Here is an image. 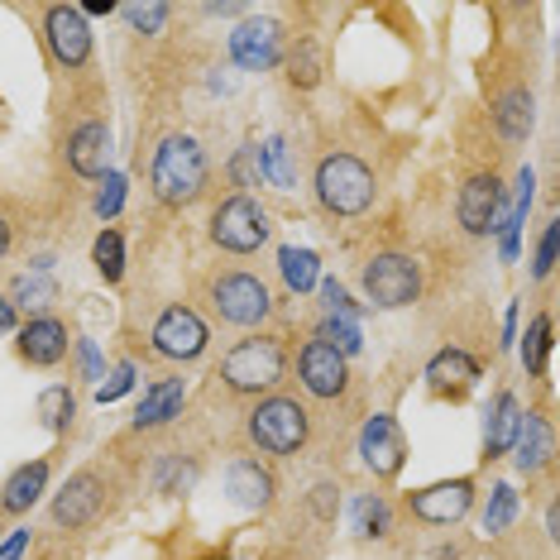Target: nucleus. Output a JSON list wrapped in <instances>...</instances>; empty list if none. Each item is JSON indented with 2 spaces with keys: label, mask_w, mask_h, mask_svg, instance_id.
I'll return each mask as SVG.
<instances>
[{
  "label": "nucleus",
  "mask_w": 560,
  "mask_h": 560,
  "mask_svg": "<svg viewBox=\"0 0 560 560\" xmlns=\"http://www.w3.org/2000/svg\"><path fill=\"white\" fill-rule=\"evenodd\" d=\"M207 149L197 144L192 135H168L154 149V163H149V187L163 207H192V201L207 192Z\"/></svg>",
  "instance_id": "obj_1"
},
{
  "label": "nucleus",
  "mask_w": 560,
  "mask_h": 560,
  "mask_svg": "<svg viewBox=\"0 0 560 560\" xmlns=\"http://www.w3.org/2000/svg\"><path fill=\"white\" fill-rule=\"evenodd\" d=\"M283 374H288V346L278 336L240 340V346L225 350L221 369H215V378H221L235 398H259V393L283 384Z\"/></svg>",
  "instance_id": "obj_2"
},
{
  "label": "nucleus",
  "mask_w": 560,
  "mask_h": 560,
  "mask_svg": "<svg viewBox=\"0 0 560 560\" xmlns=\"http://www.w3.org/2000/svg\"><path fill=\"white\" fill-rule=\"evenodd\" d=\"M245 441L259 455H302L312 441V412L298 398L273 393L245 417Z\"/></svg>",
  "instance_id": "obj_3"
},
{
  "label": "nucleus",
  "mask_w": 560,
  "mask_h": 560,
  "mask_svg": "<svg viewBox=\"0 0 560 560\" xmlns=\"http://www.w3.org/2000/svg\"><path fill=\"white\" fill-rule=\"evenodd\" d=\"M374 197H378L374 173L354 154H326L316 163V201L330 215H364L374 207Z\"/></svg>",
  "instance_id": "obj_4"
},
{
  "label": "nucleus",
  "mask_w": 560,
  "mask_h": 560,
  "mask_svg": "<svg viewBox=\"0 0 560 560\" xmlns=\"http://www.w3.org/2000/svg\"><path fill=\"white\" fill-rule=\"evenodd\" d=\"M360 278H364L369 302L384 312L412 307V302L422 298V269H417V259H407V254H374Z\"/></svg>",
  "instance_id": "obj_5"
},
{
  "label": "nucleus",
  "mask_w": 560,
  "mask_h": 560,
  "mask_svg": "<svg viewBox=\"0 0 560 560\" xmlns=\"http://www.w3.org/2000/svg\"><path fill=\"white\" fill-rule=\"evenodd\" d=\"M207 346H211L207 322H201L192 307H183V302H177V307H163L154 330H149V350L168 364H192L207 354Z\"/></svg>",
  "instance_id": "obj_6"
},
{
  "label": "nucleus",
  "mask_w": 560,
  "mask_h": 560,
  "mask_svg": "<svg viewBox=\"0 0 560 560\" xmlns=\"http://www.w3.org/2000/svg\"><path fill=\"white\" fill-rule=\"evenodd\" d=\"M211 307L221 322H231V326H259V322H269V312H273V292L264 278H254V273H221V278H211Z\"/></svg>",
  "instance_id": "obj_7"
},
{
  "label": "nucleus",
  "mask_w": 560,
  "mask_h": 560,
  "mask_svg": "<svg viewBox=\"0 0 560 560\" xmlns=\"http://www.w3.org/2000/svg\"><path fill=\"white\" fill-rule=\"evenodd\" d=\"M269 235H273L269 211L254 197H231L211 211V240L231 254H254L259 245H269Z\"/></svg>",
  "instance_id": "obj_8"
},
{
  "label": "nucleus",
  "mask_w": 560,
  "mask_h": 560,
  "mask_svg": "<svg viewBox=\"0 0 560 560\" xmlns=\"http://www.w3.org/2000/svg\"><path fill=\"white\" fill-rule=\"evenodd\" d=\"M101 508H106V479H101V469H78V475L58 489V499L48 513H54V527L82 532L101 517Z\"/></svg>",
  "instance_id": "obj_9"
},
{
  "label": "nucleus",
  "mask_w": 560,
  "mask_h": 560,
  "mask_svg": "<svg viewBox=\"0 0 560 560\" xmlns=\"http://www.w3.org/2000/svg\"><path fill=\"white\" fill-rule=\"evenodd\" d=\"M44 39H48V54H54L68 72H78L92 62V30H86V15L78 5H48L44 10Z\"/></svg>",
  "instance_id": "obj_10"
},
{
  "label": "nucleus",
  "mask_w": 560,
  "mask_h": 560,
  "mask_svg": "<svg viewBox=\"0 0 560 560\" xmlns=\"http://www.w3.org/2000/svg\"><path fill=\"white\" fill-rule=\"evenodd\" d=\"M298 378H302V388H307L312 398L336 402V398H346L350 393V360L340 350L322 346V340H307L302 354H298Z\"/></svg>",
  "instance_id": "obj_11"
},
{
  "label": "nucleus",
  "mask_w": 560,
  "mask_h": 560,
  "mask_svg": "<svg viewBox=\"0 0 560 560\" xmlns=\"http://www.w3.org/2000/svg\"><path fill=\"white\" fill-rule=\"evenodd\" d=\"M407 508H412V517H422L427 527H451V522H460L469 508H475V479L427 483V489L407 493Z\"/></svg>",
  "instance_id": "obj_12"
},
{
  "label": "nucleus",
  "mask_w": 560,
  "mask_h": 560,
  "mask_svg": "<svg viewBox=\"0 0 560 560\" xmlns=\"http://www.w3.org/2000/svg\"><path fill=\"white\" fill-rule=\"evenodd\" d=\"M499 211H503L499 173H475L460 187V201H455V215H460L465 235H493L499 231Z\"/></svg>",
  "instance_id": "obj_13"
},
{
  "label": "nucleus",
  "mask_w": 560,
  "mask_h": 560,
  "mask_svg": "<svg viewBox=\"0 0 560 560\" xmlns=\"http://www.w3.org/2000/svg\"><path fill=\"white\" fill-rule=\"evenodd\" d=\"M360 460L374 469L378 479H393L407 460V441H402V427L393 422L388 412H374L360 431Z\"/></svg>",
  "instance_id": "obj_14"
},
{
  "label": "nucleus",
  "mask_w": 560,
  "mask_h": 560,
  "mask_svg": "<svg viewBox=\"0 0 560 560\" xmlns=\"http://www.w3.org/2000/svg\"><path fill=\"white\" fill-rule=\"evenodd\" d=\"M231 58L245 72H269V68H278V58H283V30H278L273 20H245L231 34Z\"/></svg>",
  "instance_id": "obj_15"
},
{
  "label": "nucleus",
  "mask_w": 560,
  "mask_h": 560,
  "mask_svg": "<svg viewBox=\"0 0 560 560\" xmlns=\"http://www.w3.org/2000/svg\"><path fill=\"white\" fill-rule=\"evenodd\" d=\"M15 350H20V360H24V364H34V369H54V364L68 360L72 336H68V326H62L58 316H34V322H24V326H20Z\"/></svg>",
  "instance_id": "obj_16"
},
{
  "label": "nucleus",
  "mask_w": 560,
  "mask_h": 560,
  "mask_svg": "<svg viewBox=\"0 0 560 560\" xmlns=\"http://www.w3.org/2000/svg\"><path fill=\"white\" fill-rule=\"evenodd\" d=\"M225 493L240 503V508H273V493H278V479L269 465H259L254 455H240L225 469Z\"/></svg>",
  "instance_id": "obj_17"
},
{
  "label": "nucleus",
  "mask_w": 560,
  "mask_h": 560,
  "mask_svg": "<svg viewBox=\"0 0 560 560\" xmlns=\"http://www.w3.org/2000/svg\"><path fill=\"white\" fill-rule=\"evenodd\" d=\"M110 163V130L101 120H86L68 135V168L82 177H106Z\"/></svg>",
  "instance_id": "obj_18"
},
{
  "label": "nucleus",
  "mask_w": 560,
  "mask_h": 560,
  "mask_svg": "<svg viewBox=\"0 0 560 560\" xmlns=\"http://www.w3.org/2000/svg\"><path fill=\"white\" fill-rule=\"evenodd\" d=\"M475 378H479V364L455 346H445L436 360L427 364V384H431V393H441V398H465V393L475 388Z\"/></svg>",
  "instance_id": "obj_19"
},
{
  "label": "nucleus",
  "mask_w": 560,
  "mask_h": 560,
  "mask_svg": "<svg viewBox=\"0 0 560 560\" xmlns=\"http://www.w3.org/2000/svg\"><path fill=\"white\" fill-rule=\"evenodd\" d=\"M517 427H522V402L513 398V393H493L489 412H483V455H508L517 441Z\"/></svg>",
  "instance_id": "obj_20"
},
{
  "label": "nucleus",
  "mask_w": 560,
  "mask_h": 560,
  "mask_svg": "<svg viewBox=\"0 0 560 560\" xmlns=\"http://www.w3.org/2000/svg\"><path fill=\"white\" fill-rule=\"evenodd\" d=\"M44 493H48V460L20 465L15 475L5 479V489H0V517H24Z\"/></svg>",
  "instance_id": "obj_21"
},
{
  "label": "nucleus",
  "mask_w": 560,
  "mask_h": 560,
  "mask_svg": "<svg viewBox=\"0 0 560 560\" xmlns=\"http://www.w3.org/2000/svg\"><path fill=\"white\" fill-rule=\"evenodd\" d=\"M183 398H187L183 378H163V384H154L135 407V431H154L163 422H173V417L183 412Z\"/></svg>",
  "instance_id": "obj_22"
},
{
  "label": "nucleus",
  "mask_w": 560,
  "mask_h": 560,
  "mask_svg": "<svg viewBox=\"0 0 560 560\" xmlns=\"http://www.w3.org/2000/svg\"><path fill=\"white\" fill-rule=\"evenodd\" d=\"M513 451H517V469H522V475H532V469H541L546 460H551V451H556L551 422H546L541 412H522V427H517Z\"/></svg>",
  "instance_id": "obj_23"
},
{
  "label": "nucleus",
  "mask_w": 560,
  "mask_h": 560,
  "mask_svg": "<svg viewBox=\"0 0 560 560\" xmlns=\"http://www.w3.org/2000/svg\"><path fill=\"white\" fill-rule=\"evenodd\" d=\"M493 120H499L503 139L522 144V139L532 135V125H537V101H532L527 86H513L508 96H499V106H493Z\"/></svg>",
  "instance_id": "obj_24"
},
{
  "label": "nucleus",
  "mask_w": 560,
  "mask_h": 560,
  "mask_svg": "<svg viewBox=\"0 0 560 560\" xmlns=\"http://www.w3.org/2000/svg\"><path fill=\"white\" fill-rule=\"evenodd\" d=\"M278 273H283V283H288L292 292H312L316 283H322L316 254H312V249H298V245L278 249Z\"/></svg>",
  "instance_id": "obj_25"
},
{
  "label": "nucleus",
  "mask_w": 560,
  "mask_h": 560,
  "mask_svg": "<svg viewBox=\"0 0 560 560\" xmlns=\"http://www.w3.org/2000/svg\"><path fill=\"white\" fill-rule=\"evenodd\" d=\"M92 264H96V273L106 278V283H120V273H125V240H120V231H101L96 235Z\"/></svg>",
  "instance_id": "obj_26"
},
{
  "label": "nucleus",
  "mask_w": 560,
  "mask_h": 560,
  "mask_svg": "<svg viewBox=\"0 0 560 560\" xmlns=\"http://www.w3.org/2000/svg\"><path fill=\"white\" fill-rule=\"evenodd\" d=\"M546 354H551V316H537L527 326V340H522V364L527 374H546Z\"/></svg>",
  "instance_id": "obj_27"
},
{
  "label": "nucleus",
  "mask_w": 560,
  "mask_h": 560,
  "mask_svg": "<svg viewBox=\"0 0 560 560\" xmlns=\"http://www.w3.org/2000/svg\"><path fill=\"white\" fill-rule=\"evenodd\" d=\"M72 412H78V402H72V393L68 388H44V398H39V417H44V427L48 431H68L72 422Z\"/></svg>",
  "instance_id": "obj_28"
},
{
  "label": "nucleus",
  "mask_w": 560,
  "mask_h": 560,
  "mask_svg": "<svg viewBox=\"0 0 560 560\" xmlns=\"http://www.w3.org/2000/svg\"><path fill=\"white\" fill-rule=\"evenodd\" d=\"M354 532H360V537H388V503L364 493V499L354 503Z\"/></svg>",
  "instance_id": "obj_29"
},
{
  "label": "nucleus",
  "mask_w": 560,
  "mask_h": 560,
  "mask_svg": "<svg viewBox=\"0 0 560 560\" xmlns=\"http://www.w3.org/2000/svg\"><path fill=\"white\" fill-rule=\"evenodd\" d=\"M316 340H322V346H330V350H340L350 360L354 350H360V330H354V322H346V316H326L322 326H316Z\"/></svg>",
  "instance_id": "obj_30"
},
{
  "label": "nucleus",
  "mask_w": 560,
  "mask_h": 560,
  "mask_svg": "<svg viewBox=\"0 0 560 560\" xmlns=\"http://www.w3.org/2000/svg\"><path fill=\"white\" fill-rule=\"evenodd\" d=\"M517 517V493L499 483V489L489 493V508H483V532H508V522Z\"/></svg>",
  "instance_id": "obj_31"
},
{
  "label": "nucleus",
  "mask_w": 560,
  "mask_h": 560,
  "mask_svg": "<svg viewBox=\"0 0 560 560\" xmlns=\"http://www.w3.org/2000/svg\"><path fill=\"white\" fill-rule=\"evenodd\" d=\"M288 68H292L288 78L298 82V86H316V82H322V58H316V48H312V44H302L298 54L288 58Z\"/></svg>",
  "instance_id": "obj_32"
},
{
  "label": "nucleus",
  "mask_w": 560,
  "mask_h": 560,
  "mask_svg": "<svg viewBox=\"0 0 560 560\" xmlns=\"http://www.w3.org/2000/svg\"><path fill=\"white\" fill-rule=\"evenodd\" d=\"M168 15H173L168 5H125V20H130L139 34H159L163 24H168Z\"/></svg>",
  "instance_id": "obj_33"
},
{
  "label": "nucleus",
  "mask_w": 560,
  "mask_h": 560,
  "mask_svg": "<svg viewBox=\"0 0 560 560\" xmlns=\"http://www.w3.org/2000/svg\"><path fill=\"white\" fill-rule=\"evenodd\" d=\"M15 298L24 302V307H48V302L58 298V288L48 283V278H30V273H24L15 283Z\"/></svg>",
  "instance_id": "obj_34"
},
{
  "label": "nucleus",
  "mask_w": 560,
  "mask_h": 560,
  "mask_svg": "<svg viewBox=\"0 0 560 560\" xmlns=\"http://www.w3.org/2000/svg\"><path fill=\"white\" fill-rule=\"evenodd\" d=\"M312 513H316V522H336V513H340V489H336V483H330V479H322V483H316V489H312Z\"/></svg>",
  "instance_id": "obj_35"
},
{
  "label": "nucleus",
  "mask_w": 560,
  "mask_h": 560,
  "mask_svg": "<svg viewBox=\"0 0 560 560\" xmlns=\"http://www.w3.org/2000/svg\"><path fill=\"white\" fill-rule=\"evenodd\" d=\"M120 201H125V177L120 173H106V187L96 192V215H106V221H110V215L120 211Z\"/></svg>",
  "instance_id": "obj_36"
},
{
  "label": "nucleus",
  "mask_w": 560,
  "mask_h": 560,
  "mask_svg": "<svg viewBox=\"0 0 560 560\" xmlns=\"http://www.w3.org/2000/svg\"><path fill=\"white\" fill-rule=\"evenodd\" d=\"M264 168L273 173V183H278V187H288V183H292V173H288V149H283V139H269V149H264Z\"/></svg>",
  "instance_id": "obj_37"
},
{
  "label": "nucleus",
  "mask_w": 560,
  "mask_h": 560,
  "mask_svg": "<svg viewBox=\"0 0 560 560\" xmlns=\"http://www.w3.org/2000/svg\"><path fill=\"white\" fill-rule=\"evenodd\" d=\"M556 225H546V235H541V245H537V264H532V273H537V278H546V273H551L556 269Z\"/></svg>",
  "instance_id": "obj_38"
},
{
  "label": "nucleus",
  "mask_w": 560,
  "mask_h": 560,
  "mask_svg": "<svg viewBox=\"0 0 560 560\" xmlns=\"http://www.w3.org/2000/svg\"><path fill=\"white\" fill-rule=\"evenodd\" d=\"M322 298H326V307H330V312H340V316H350V312H354L350 292H346V288H340V283H336V278H326V283H322Z\"/></svg>",
  "instance_id": "obj_39"
},
{
  "label": "nucleus",
  "mask_w": 560,
  "mask_h": 560,
  "mask_svg": "<svg viewBox=\"0 0 560 560\" xmlns=\"http://www.w3.org/2000/svg\"><path fill=\"white\" fill-rule=\"evenodd\" d=\"M130 374H135V369H130V364H120V369H116V378H110V384H106V388H101V393H96V398H101V402L120 398V393H125V388H130Z\"/></svg>",
  "instance_id": "obj_40"
},
{
  "label": "nucleus",
  "mask_w": 560,
  "mask_h": 560,
  "mask_svg": "<svg viewBox=\"0 0 560 560\" xmlns=\"http://www.w3.org/2000/svg\"><path fill=\"white\" fill-rule=\"evenodd\" d=\"M24 551H30V527H20L15 537L0 546V560H24Z\"/></svg>",
  "instance_id": "obj_41"
},
{
  "label": "nucleus",
  "mask_w": 560,
  "mask_h": 560,
  "mask_svg": "<svg viewBox=\"0 0 560 560\" xmlns=\"http://www.w3.org/2000/svg\"><path fill=\"white\" fill-rule=\"evenodd\" d=\"M5 330H15V302L0 298V336H5Z\"/></svg>",
  "instance_id": "obj_42"
},
{
  "label": "nucleus",
  "mask_w": 560,
  "mask_h": 560,
  "mask_svg": "<svg viewBox=\"0 0 560 560\" xmlns=\"http://www.w3.org/2000/svg\"><path fill=\"white\" fill-rule=\"evenodd\" d=\"M82 364H86V374H101V360H96V350H92V340H82Z\"/></svg>",
  "instance_id": "obj_43"
},
{
  "label": "nucleus",
  "mask_w": 560,
  "mask_h": 560,
  "mask_svg": "<svg viewBox=\"0 0 560 560\" xmlns=\"http://www.w3.org/2000/svg\"><path fill=\"white\" fill-rule=\"evenodd\" d=\"M86 15H116V0H92V5H86Z\"/></svg>",
  "instance_id": "obj_44"
},
{
  "label": "nucleus",
  "mask_w": 560,
  "mask_h": 560,
  "mask_svg": "<svg viewBox=\"0 0 560 560\" xmlns=\"http://www.w3.org/2000/svg\"><path fill=\"white\" fill-rule=\"evenodd\" d=\"M5 254H10V221L0 215V259H5Z\"/></svg>",
  "instance_id": "obj_45"
}]
</instances>
